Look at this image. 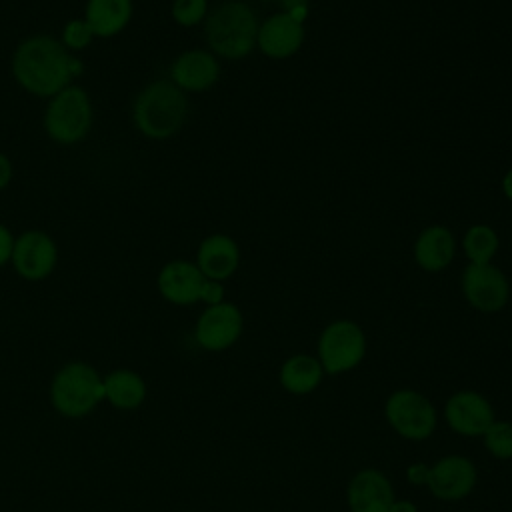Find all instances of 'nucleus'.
Here are the masks:
<instances>
[{"label":"nucleus","mask_w":512,"mask_h":512,"mask_svg":"<svg viewBox=\"0 0 512 512\" xmlns=\"http://www.w3.org/2000/svg\"><path fill=\"white\" fill-rule=\"evenodd\" d=\"M70 52L50 34H32L18 42L10 58V72L16 84L36 96L50 98L72 84Z\"/></svg>","instance_id":"f257e3e1"},{"label":"nucleus","mask_w":512,"mask_h":512,"mask_svg":"<svg viewBox=\"0 0 512 512\" xmlns=\"http://www.w3.org/2000/svg\"><path fill=\"white\" fill-rule=\"evenodd\" d=\"M208 50L220 60H244L256 50L260 20L244 0H224L204 20Z\"/></svg>","instance_id":"f03ea898"},{"label":"nucleus","mask_w":512,"mask_h":512,"mask_svg":"<svg viewBox=\"0 0 512 512\" xmlns=\"http://www.w3.org/2000/svg\"><path fill=\"white\" fill-rule=\"evenodd\" d=\"M188 112V94L168 78L146 84L132 102L134 128L148 140H168L176 136L186 124Z\"/></svg>","instance_id":"7ed1b4c3"},{"label":"nucleus","mask_w":512,"mask_h":512,"mask_svg":"<svg viewBox=\"0 0 512 512\" xmlns=\"http://www.w3.org/2000/svg\"><path fill=\"white\" fill-rule=\"evenodd\" d=\"M48 394L60 416L86 418L104 402V378L92 364L72 360L54 372Z\"/></svg>","instance_id":"20e7f679"},{"label":"nucleus","mask_w":512,"mask_h":512,"mask_svg":"<svg viewBox=\"0 0 512 512\" xmlns=\"http://www.w3.org/2000/svg\"><path fill=\"white\" fill-rule=\"evenodd\" d=\"M94 124V106L90 94L70 84L48 98L44 108L42 126L46 136L60 146H74L90 134Z\"/></svg>","instance_id":"39448f33"},{"label":"nucleus","mask_w":512,"mask_h":512,"mask_svg":"<svg viewBox=\"0 0 512 512\" xmlns=\"http://www.w3.org/2000/svg\"><path fill=\"white\" fill-rule=\"evenodd\" d=\"M366 334L362 326L350 318L328 322L316 342V358L324 374L338 376L358 368L366 356Z\"/></svg>","instance_id":"423d86ee"},{"label":"nucleus","mask_w":512,"mask_h":512,"mask_svg":"<svg viewBox=\"0 0 512 512\" xmlns=\"http://www.w3.org/2000/svg\"><path fill=\"white\" fill-rule=\"evenodd\" d=\"M384 418L400 438L412 442L430 438L438 424V412L432 400L412 388H398L386 398Z\"/></svg>","instance_id":"0eeeda50"},{"label":"nucleus","mask_w":512,"mask_h":512,"mask_svg":"<svg viewBox=\"0 0 512 512\" xmlns=\"http://www.w3.org/2000/svg\"><path fill=\"white\" fill-rule=\"evenodd\" d=\"M460 290L468 306L482 314H496L510 300V280L494 262H468L460 274Z\"/></svg>","instance_id":"6e6552de"},{"label":"nucleus","mask_w":512,"mask_h":512,"mask_svg":"<svg viewBox=\"0 0 512 512\" xmlns=\"http://www.w3.org/2000/svg\"><path fill=\"white\" fill-rule=\"evenodd\" d=\"M244 332V314L234 302L204 306L194 324V340L206 352L232 348Z\"/></svg>","instance_id":"1a4fd4ad"},{"label":"nucleus","mask_w":512,"mask_h":512,"mask_svg":"<svg viewBox=\"0 0 512 512\" xmlns=\"http://www.w3.org/2000/svg\"><path fill=\"white\" fill-rule=\"evenodd\" d=\"M10 264L16 274L28 282L46 280L58 264V246L44 230H24L14 240Z\"/></svg>","instance_id":"9d476101"},{"label":"nucleus","mask_w":512,"mask_h":512,"mask_svg":"<svg viewBox=\"0 0 512 512\" xmlns=\"http://www.w3.org/2000/svg\"><path fill=\"white\" fill-rule=\"evenodd\" d=\"M478 482V470L468 456L448 454L430 464L426 488L442 502H458L472 494Z\"/></svg>","instance_id":"9b49d317"},{"label":"nucleus","mask_w":512,"mask_h":512,"mask_svg":"<svg viewBox=\"0 0 512 512\" xmlns=\"http://www.w3.org/2000/svg\"><path fill=\"white\" fill-rule=\"evenodd\" d=\"M444 420L448 428L464 438H480L496 420L490 400L476 390H458L444 404Z\"/></svg>","instance_id":"f8f14e48"},{"label":"nucleus","mask_w":512,"mask_h":512,"mask_svg":"<svg viewBox=\"0 0 512 512\" xmlns=\"http://www.w3.org/2000/svg\"><path fill=\"white\" fill-rule=\"evenodd\" d=\"M220 74V58H216L208 48L184 50L168 68V80L184 94H202L212 90L218 84Z\"/></svg>","instance_id":"ddd939ff"},{"label":"nucleus","mask_w":512,"mask_h":512,"mask_svg":"<svg viewBox=\"0 0 512 512\" xmlns=\"http://www.w3.org/2000/svg\"><path fill=\"white\" fill-rule=\"evenodd\" d=\"M304 40H306L304 22L280 10L260 20L256 50H260L270 60H288L302 50Z\"/></svg>","instance_id":"4468645a"},{"label":"nucleus","mask_w":512,"mask_h":512,"mask_svg":"<svg viewBox=\"0 0 512 512\" xmlns=\"http://www.w3.org/2000/svg\"><path fill=\"white\" fill-rule=\"evenodd\" d=\"M394 500V486L378 468H362L348 480L346 504L350 512H390Z\"/></svg>","instance_id":"2eb2a0df"},{"label":"nucleus","mask_w":512,"mask_h":512,"mask_svg":"<svg viewBox=\"0 0 512 512\" xmlns=\"http://www.w3.org/2000/svg\"><path fill=\"white\" fill-rule=\"evenodd\" d=\"M204 274L192 260L174 258L168 260L156 276V288L160 296L174 306H192L200 302V290Z\"/></svg>","instance_id":"dca6fc26"},{"label":"nucleus","mask_w":512,"mask_h":512,"mask_svg":"<svg viewBox=\"0 0 512 512\" xmlns=\"http://www.w3.org/2000/svg\"><path fill=\"white\" fill-rule=\"evenodd\" d=\"M458 252V240L454 232L444 224H430L422 228L414 240L412 256L420 270L436 274L446 270Z\"/></svg>","instance_id":"f3484780"},{"label":"nucleus","mask_w":512,"mask_h":512,"mask_svg":"<svg viewBox=\"0 0 512 512\" xmlns=\"http://www.w3.org/2000/svg\"><path fill=\"white\" fill-rule=\"evenodd\" d=\"M194 262L204 274V278L224 282L232 278L240 266V246L230 234H208L198 244Z\"/></svg>","instance_id":"a211bd4d"},{"label":"nucleus","mask_w":512,"mask_h":512,"mask_svg":"<svg viewBox=\"0 0 512 512\" xmlns=\"http://www.w3.org/2000/svg\"><path fill=\"white\" fill-rule=\"evenodd\" d=\"M132 14V0H86L82 18L96 38H112L128 28Z\"/></svg>","instance_id":"6ab92c4d"},{"label":"nucleus","mask_w":512,"mask_h":512,"mask_svg":"<svg viewBox=\"0 0 512 512\" xmlns=\"http://www.w3.org/2000/svg\"><path fill=\"white\" fill-rule=\"evenodd\" d=\"M324 376L326 374L318 358L306 352H296L288 356L278 370V382L282 390L294 396H306L314 392Z\"/></svg>","instance_id":"aec40b11"},{"label":"nucleus","mask_w":512,"mask_h":512,"mask_svg":"<svg viewBox=\"0 0 512 512\" xmlns=\"http://www.w3.org/2000/svg\"><path fill=\"white\" fill-rule=\"evenodd\" d=\"M104 378V402L118 410H136L144 404L148 386L146 380L130 368H116Z\"/></svg>","instance_id":"412c9836"},{"label":"nucleus","mask_w":512,"mask_h":512,"mask_svg":"<svg viewBox=\"0 0 512 512\" xmlns=\"http://www.w3.org/2000/svg\"><path fill=\"white\" fill-rule=\"evenodd\" d=\"M460 248L470 264H488L494 262L498 254L500 236L488 224H472L464 230Z\"/></svg>","instance_id":"4be33fe9"},{"label":"nucleus","mask_w":512,"mask_h":512,"mask_svg":"<svg viewBox=\"0 0 512 512\" xmlns=\"http://www.w3.org/2000/svg\"><path fill=\"white\" fill-rule=\"evenodd\" d=\"M486 452L496 460H512V422L494 420L480 436Z\"/></svg>","instance_id":"5701e85b"},{"label":"nucleus","mask_w":512,"mask_h":512,"mask_svg":"<svg viewBox=\"0 0 512 512\" xmlns=\"http://www.w3.org/2000/svg\"><path fill=\"white\" fill-rule=\"evenodd\" d=\"M210 0H172L170 16L182 28H194L204 24L210 12Z\"/></svg>","instance_id":"b1692460"},{"label":"nucleus","mask_w":512,"mask_h":512,"mask_svg":"<svg viewBox=\"0 0 512 512\" xmlns=\"http://www.w3.org/2000/svg\"><path fill=\"white\" fill-rule=\"evenodd\" d=\"M94 38L96 36L84 18H70L64 24L58 40L72 54V52H80V50L88 48L94 42Z\"/></svg>","instance_id":"393cba45"},{"label":"nucleus","mask_w":512,"mask_h":512,"mask_svg":"<svg viewBox=\"0 0 512 512\" xmlns=\"http://www.w3.org/2000/svg\"><path fill=\"white\" fill-rule=\"evenodd\" d=\"M226 290H224V282H218V280H204L202 284V290H200V302L204 306H214V304H220L224 302L226 298Z\"/></svg>","instance_id":"a878e982"},{"label":"nucleus","mask_w":512,"mask_h":512,"mask_svg":"<svg viewBox=\"0 0 512 512\" xmlns=\"http://www.w3.org/2000/svg\"><path fill=\"white\" fill-rule=\"evenodd\" d=\"M14 240H16V236L12 234V230L8 226L0 224V268L10 264L12 250H14Z\"/></svg>","instance_id":"bb28decb"},{"label":"nucleus","mask_w":512,"mask_h":512,"mask_svg":"<svg viewBox=\"0 0 512 512\" xmlns=\"http://www.w3.org/2000/svg\"><path fill=\"white\" fill-rule=\"evenodd\" d=\"M428 474H430V464H424V462H412L406 468V480L412 486H426Z\"/></svg>","instance_id":"cd10ccee"},{"label":"nucleus","mask_w":512,"mask_h":512,"mask_svg":"<svg viewBox=\"0 0 512 512\" xmlns=\"http://www.w3.org/2000/svg\"><path fill=\"white\" fill-rule=\"evenodd\" d=\"M12 176H14L12 162L4 152H0V190H4L12 182Z\"/></svg>","instance_id":"c85d7f7f"},{"label":"nucleus","mask_w":512,"mask_h":512,"mask_svg":"<svg viewBox=\"0 0 512 512\" xmlns=\"http://www.w3.org/2000/svg\"><path fill=\"white\" fill-rule=\"evenodd\" d=\"M390 512H418V506L410 500H404V498H396Z\"/></svg>","instance_id":"c756f323"},{"label":"nucleus","mask_w":512,"mask_h":512,"mask_svg":"<svg viewBox=\"0 0 512 512\" xmlns=\"http://www.w3.org/2000/svg\"><path fill=\"white\" fill-rule=\"evenodd\" d=\"M500 190H502L504 198L512 202V168H508V170L504 172V176H502V180H500Z\"/></svg>","instance_id":"7c9ffc66"},{"label":"nucleus","mask_w":512,"mask_h":512,"mask_svg":"<svg viewBox=\"0 0 512 512\" xmlns=\"http://www.w3.org/2000/svg\"><path fill=\"white\" fill-rule=\"evenodd\" d=\"M510 226H512V220H510Z\"/></svg>","instance_id":"2f4dec72"}]
</instances>
